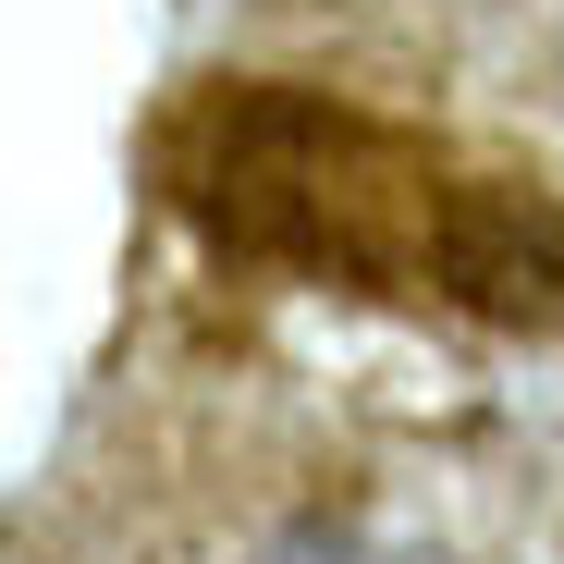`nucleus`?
I'll list each match as a JSON object with an SVG mask.
<instances>
[{"label": "nucleus", "instance_id": "f257e3e1", "mask_svg": "<svg viewBox=\"0 0 564 564\" xmlns=\"http://www.w3.org/2000/svg\"><path fill=\"white\" fill-rule=\"evenodd\" d=\"M184 209L319 282H381V295L564 344V184L540 172H466L368 111L258 86L184 123Z\"/></svg>", "mask_w": 564, "mask_h": 564}, {"label": "nucleus", "instance_id": "f03ea898", "mask_svg": "<svg viewBox=\"0 0 564 564\" xmlns=\"http://www.w3.org/2000/svg\"><path fill=\"white\" fill-rule=\"evenodd\" d=\"M270 564H442V552L381 540L368 516H307V528H282V540H270Z\"/></svg>", "mask_w": 564, "mask_h": 564}]
</instances>
